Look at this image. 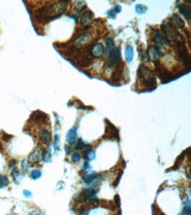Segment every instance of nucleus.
<instances>
[{
    "instance_id": "obj_1",
    "label": "nucleus",
    "mask_w": 191,
    "mask_h": 215,
    "mask_svg": "<svg viewBox=\"0 0 191 215\" xmlns=\"http://www.w3.org/2000/svg\"><path fill=\"white\" fill-rule=\"evenodd\" d=\"M66 1H59L50 4L48 7L39 9L35 13V20L39 23H45L49 20L61 16L67 8Z\"/></svg>"
},
{
    "instance_id": "obj_2",
    "label": "nucleus",
    "mask_w": 191,
    "mask_h": 215,
    "mask_svg": "<svg viewBox=\"0 0 191 215\" xmlns=\"http://www.w3.org/2000/svg\"><path fill=\"white\" fill-rule=\"evenodd\" d=\"M137 78L146 87H152L156 85V78L154 72L144 64H141L137 70Z\"/></svg>"
},
{
    "instance_id": "obj_3",
    "label": "nucleus",
    "mask_w": 191,
    "mask_h": 215,
    "mask_svg": "<svg viewBox=\"0 0 191 215\" xmlns=\"http://www.w3.org/2000/svg\"><path fill=\"white\" fill-rule=\"evenodd\" d=\"M162 30L164 31V33L166 34L167 37L169 38L173 41H177L178 38L180 37L179 33L177 32L176 28L173 26L170 23H164L162 25Z\"/></svg>"
},
{
    "instance_id": "obj_4",
    "label": "nucleus",
    "mask_w": 191,
    "mask_h": 215,
    "mask_svg": "<svg viewBox=\"0 0 191 215\" xmlns=\"http://www.w3.org/2000/svg\"><path fill=\"white\" fill-rule=\"evenodd\" d=\"M121 58V50L118 48H114L109 51V58L108 60V64L109 67H113L115 64L119 61Z\"/></svg>"
},
{
    "instance_id": "obj_5",
    "label": "nucleus",
    "mask_w": 191,
    "mask_h": 215,
    "mask_svg": "<svg viewBox=\"0 0 191 215\" xmlns=\"http://www.w3.org/2000/svg\"><path fill=\"white\" fill-rule=\"evenodd\" d=\"M93 39V35L91 33H86L83 34L81 35H79L78 37H77L74 41V45L77 47H81L88 42H90Z\"/></svg>"
},
{
    "instance_id": "obj_6",
    "label": "nucleus",
    "mask_w": 191,
    "mask_h": 215,
    "mask_svg": "<svg viewBox=\"0 0 191 215\" xmlns=\"http://www.w3.org/2000/svg\"><path fill=\"white\" fill-rule=\"evenodd\" d=\"M178 54L180 56V58L182 59V61H184L186 63V64H189L190 58H189V55H188V50L187 48L184 44V42H178Z\"/></svg>"
},
{
    "instance_id": "obj_7",
    "label": "nucleus",
    "mask_w": 191,
    "mask_h": 215,
    "mask_svg": "<svg viewBox=\"0 0 191 215\" xmlns=\"http://www.w3.org/2000/svg\"><path fill=\"white\" fill-rule=\"evenodd\" d=\"M42 156H43V151L41 148L37 147L30 154L29 161L32 162V163H38L39 161L42 159Z\"/></svg>"
},
{
    "instance_id": "obj_8",
    "label": "nucleus",
    "mask_w": 191,
    "mask_h": 215,
    "mask_svg": "<svg viewBox=\"0 0 191 215\" xmlns=\"http://www.w3.org/2000/svg\"><path fill=\"white\" fill-rule=\"evenodd\" d=\"M157 72H158V75H159V78H160L163 82H168L172 79V76L171 74L167 71L165 70L163 67H159L157 65Z\"/></svg>"
},
{
    "instance_id": "obj_9",
    "label": "nucleus",
    "mask_w": 191,
    "mask_h": 215,
    "mask_svg": "<svg viewBox=\"0 0 191 215\" xmlns=\"http://www.w3.org/2000/svg\"><path fill=\"white\" fill-rule=\"evenodd\" d=\"M104 53V46L101 43H96L91 50V54L93 55V57H94L96 58H100Z\"/></svg>"
},
{
    "instance_id": "obj_10",
    "label": "nucleus",
    "mask_w": 191,
    "mask_h": 215,
    "mask_svg": "<svg viewBox=\"0 0 191 215\" xmlns=\"http://www.w3.org/2000/svg\"><path fill=\"white\" fill-rule=\"evenodd\" d=\"M147 55L149 56V58L152 59L153 61H156L159 58L161 53H160V50L158 47L155 46H150L148 48V52Z\"/></svg>"
},
{
    "instance_id": "obj_11",
    "label": "nucleus",
    "mask_w": 191,
    "mask_h": 215,
    "mask_svg": "<svg viewBox=\"0 0 191 215\" xmlns=\"http://www.w3.org/2000/svg\"><path fill=\"white\" fill-rule=\"evenodd\" d=\"M39 138L44 145H49L51 141V134L48 130H41L39 133Z\"/></svg>"
},
{
    "instance_id": "obj_12",
    "label": "nucleus",
    "mask_w": 191,
    "mask_h": 215,
    "mask_svg": "<svg viewBox=\"0 0 191 215\" xmlns=\"http://www.w3.org/2000/svg\"><path fill=\"white\" fill-rule=\"evenodd\" d=\"M171 20H172L173 26L174 27H177V28H180V29H182L184 28L185 27V22L184 20H182L177 13H173L171 17Z\"/></svg>"
},
{
    "instance_id": "obj_13",
    "label": "nucleus",
    "mask_w": 191,
    "mask_h": 215,
    "mask_svg": "<svg viewBox=\"0 0 191 215\" xmlns=\"http://www.w3.org/2000/svg\"><path fill=\"white\" fill-rule=\"evenodd\" d=\"M93 20V13L90 11H87L84 13L80 18V24L81 26H88Z\"/></svg>"
},
{
    "instance_id": "obj_14",
    "label": "nucleus",
    "mask_w": 191,
    "mask_h": 215,
    "mask_svg": "<svg viewBox=\"0 0 191 215\" xmlns=\"http://www.w3.org/2000/svg\"><path fill=\"white\" fill-rule=\"evenodd\" d=\"M180 13L187 19V20H190L191 18V11L190 8L189 6H187L185 4H178L177 5Z\"/></svg>"
},
{
    "instance_id": "obj_15",
    "label": "nucleus",
    "mask_w": 191,
    "mask_h": 215,
    "mask_svg": "<svg viewBox=\"0 0 191 215\" xmlns=\"http://www.w3.org/2000/svg\"><path fill=\"white\" fill-rule=\"evenodd\" d=\"M153 41H154L155 44L158 46V48L168 44L167 40L166 39V38H165L161 34H159V33H156V35H155V36H154V38H153Z\"/></svg>"
},
{
    "instance_id": "obj_16",
    "label": "nucleus",
    "mask_w": 191,
    "mask_h": 215,
    "mask_svg": "<svg viewBox=\"0 0 191 215\" xmlns=\"http://www.w3.org/2000/svg\"><path fill=\"white\" fill-rule=\"evenodd\" d=\"M99 176H98V174L96 172H88L82 176V180L86 183H90L93 181L96 180Z\"/></svg>"
},
{
    "instance_id": "obj_17",
    "label": "nucleus",
    "mask_w": 191,
    "mask_h": 215,
    "mask_svg": "<svg viewBox=\"0 0 191 215\" xmlns=\"http://www.w3.org/2000/svg\"><path fill=\"white\" fill-rule=\"evenodd\" d=\"M77 138V132L75 128L71 129L67 134H66V141L70 144V145H73L75 143Z\"/></svg>"
},
{
    "instance_id": "obj_18",
    "label": "nucleus",
    "mask_w": 191,
    "mask_h": 215,
    "mask_svg": "<svg viewBox=\"0 0 191 215\" xmlns=\"http://www.w3.org/2000/svg\"><path fill=\"white\" fill-rule=\"evenodd\" d=\"M92 64V59L86 56H82L80 58L77 60V64L78 66L80 67H83V68H86L88 67L90 64Z\"/></svg>"
},
{
    "instance_id": "obj_19",
    "label": "nucleus",
    "mask_w": 191,
    "mask_h": 215,
    "mask_svg": "<svg viewBox=\"0 0 191 215\" xmlns=\"http://www.w3.org/2000/svg\"><path fill=\"white\" fill-rule=\"evenodd\" d=\"M133 48H132V46L129 45V46H127V48H126V50H125V58H126V60H127L128 62H131L132 59H133Z\"/></svg>"
},
{
    "instance_id": "obj_20",
    "label": "nucleus",
    "mask_w": 191,
    "mask_h": 215,
    "mask_svg": "<svg viewBox=\"0 0 191 215\" xmlns=\"http://www.w3.org/2000/svg\"><path fill=\"white\" fill-rule=\"evenodd\" d=\"M86 147H89V146L86 145V144H85V143L83 142V140L80 139V138L77 140L76 146H75V149H76V150H83V149H85V148H86Z\"/></svg>"
},
{
    "instance_id": "obj_21",
    "label": "nucleus",
    "mask_w": 191,
    "mask_h": 215,
    "mask_svg": "<svg viewBox=\"0 0 191 215\" xmlns=\"http://www.w3.org/2000/svg\"><path fill=\"white\" fill-rule=\"evenodd\" d=\"M9 184V180L6 176L0 175V188H4Z\"/></svg>"
},
{
    "instance_id": "obj_22",
    "label": "nucleus",
    "mask_w": 191,
    "mask_h": 215,
    "mask_svg": "<svg viewBox=\"0 0 191 215\" xmlns=\"http://www.w3.org/2000/svg\"><path fill=\"white\" fill-rule=\"evenodd\" d=\"M28 169H29V165H28V162L27 160H23L22 163H21V170H22V173L23 174H27L28 172Z\"/></svg>"
},
{
    "instance_id": "obj_23",
    "label": "nucleus",
    "mask_w": 191,
    "mask_h": 215,
    "mask_svg": "<svg viewBox=\"0 0 191 215\" xmlns=\"http://www.w3.org/2000/svg\"><path fill=\"white\" fill-rule=\"evenodd\" d=\"M105 42H106V46H107V50H108V52H109L112 49H114V41H113V39L108 38V39H106Z\"/></svg>"
},
{
    "instance_id": "obj_24",
    "label": "nucleus",
    "mask_w": 191,
    "mask_h": 215,
    "mask_svg": "<svg viewBox=\"0 0 191 215\" xmlns=\"http://www.w3.org/2000/svg\"><path fill=\"white\" fill-rule=\"evenodd\" d=\"M147 11V7L143 5V4H137L136 6V12L139 14H142V13H145V12Z\"/></svg>"
},
{
    "instance_id": "obj_25",
    "label": "nucleus",
    "mask_w": 191,
    "mask_h": 215,
    "mask_svg": "<svg viewBox=\"0 0 191 215\" xmlns=\"http://www.w3.org/2000/svg\"><path fill=\"white\" fill-rule=\"evenodd\" d=\"M95 158V152L93 151V150H90V151H87L86 154V160H92Z\"/></svg>"
},
{
    "instance_id": "obj_26",
    "label": "nucleus",
    "mask_w": 191,
    "mask_h": 215,
    "mask_svg": "<svg viewBox=\"0 0 191 215\" xmlns=\"http://www.w3.org/2000/svg\"><path fill=\"white\" fill-rule=\"evenodd\" d=\"M41 176V172L40 170H34V171L31 172V178L34 179V180L39 179Z\"/></svg>"
},
{
    "instance_id": "obj_27",
    "label": "nucleus",
    "mask_w": 191,
    "mask_h": 215,
    "mask_svg": "<svg viewBox=\"0 0 191 215\" xmlns=\"http://www.w3.org/2000/svg\"><path fill=\"white\" fill-rule=\"evenodd\" d=\"M55 150L57 153L60 151V139H59L58 135L55 136Z\"/></svg>"
},
{
    "instance_id": "obj_28",
    "label": "nucleus",
    "mask_w": 191,
    "mask_h": 215,
    "mask_svg": "<svg viewBox=\"0 0 191 215\" xmlns=\"http://www.w3.org/2000/svg\"><path fill=\"white\" fill-rule=\"evenodd\" d=\"M42 159L44 160V161H45V162H49V161L51 160V155H50L49 152H48V151L44 152V153H43V156H42Z\"/></svg>"
},
{
    "instance_id": "obj_29",
    "label": "nucleus",
    "mask_w": 191,
    "mask_h": 215,
    "mask_svg": "<svg viewBox=\"0 0 191 215\" xmlns=\"http://www.w3.org/2000/svg\"><path fill=\"white\" fill-rule=\"evenodd\" d=\"M12 176H13V178L14 179V181L17 180V178H18L19 176V172L17 168H13V171H12Z\"/></svg>"
},
{
    "instance_id": "obj_30",
    "label": "nucleus",
    "mask_w": 191,
    "mask_h": 215,
    "mask_svg": "<svg viewBox=\"0 0 191 215\" xmlns=\"http://www.w3.org/2000/svg\"><path fill=\"white\" fill-rule=\"evenodd\" d=\"M80 159H81V156H80V154H77V153L73 154H72V160L74 163L78 162V161L80 160Z\"/></svg>"
},
{
    "instance_id": "obj_31",
    "label": "nucleus",
    "mask_w": 191,
    "mask_h": 215,
    "mask_svg": "<svg viewBox=\"0 0 191 215\" xmlns=\"http://www.w3.org/2000/svg\"><path fill=\"white\" fill-rule=\"evenodd\" d=\"M182 215H191L190 205H186L182 210Z\"/></svg>"
},
{
    "instance_id": "obj_32",
    "label": "nucleus",
    "mask_w": 191,
    "mask_h": 215,
    "mask_svg": "<svg viewBox=\"0 0 191 215\" xmlns=\"http://www.w3.org/2000/svg\"><path fill=\"white\" fill-rule=\"evenodd\" d=\"M108 16L111 18V19H115V15H116V13H115V12L112 9V10H110V11H108Z\"/></svg>"
},
{
    "instance_id": "obj_33",
    "label": "nucleus",
    "mask_w": 191,
    "mask_h": 215,
    "mask_svg": "<svg viewBox=\"0 0 191 215\" xmlns=\"http://www.w3.org/2000/svg\"><path fill=\"white\" fill-rule=\"evenodd\" d=\"M122 172H120V174H119V176L117 177V179L115 180V182H114V186H116V185H118V183L120 182V180H121V178H122Z\"/></svg>"
},
{
    "instance_id": "obj_34",
    "label": "nucleus",
    "mask_w": 191,
    "mask_h": 215,
    "mask_svg": "<svg viewBox=\"0 0 191 215\" xmlns=\"http://www.w3.org/2000/svg\"><path fill=\"white\" fill-rule=\"evenodd\" d=\"M23 194H24V196H25L26 197H32V193H31L29 191H27V190H25V191H23Z\"/></svg>"
},
{
    "instance_id": "obj_35",
    "label": "nucleus",
    "mask_w": 191,
    "mask_h": 215,
    "mask_svg": "<svg viewBox=\"0 0 191 215\" xmlns=\"http://www.w3.org/2000/svg\"><path fill=\"white\" fill-rule=\"evenodd\" d=\"M115 203H116V205H117V206H118V207H120V205H121V202H120V197H119L118 195L115 196Z\"/></svg>"
},
{
    "instance_id": "obj_36",
    "label": "nucleus",
    "mask_w": 191,
    "mask_h": 215,
    "mask_svg": "<svg viewBox=\"0 0 191 215\" xmlns=\"http://www.w3.org/2000/svg\"><path fill=\"white\" fill-rule=\"evenodd\" d=\"M83 168L85 169H87V168H90V164L88 163V161L86 160L85 163H84V166H83Z\"/></svg>"
},
{
    "instance_id": "obj_37",
    "label": "nucleus",
    "mask_w": 191,
    "mask_h": 215,
    "mask_svg": "<svg viewBox=\"0 0 191 215\" xmlns=\"http://www.w3.org/2000/svg\"><path fill=\"white\" fill-rule=\"evenodd\" d=\"M121 10H122V8H121V6H119V5H117L116 7L115 8V13H120L121 12Z\"/></svg>"
},
{
    "instance_id": "obj_38",
    "label": "nucleus",
    "mask_w": 191,
    "mask_h": 215,
    "mask_svg": "<svg viewBox=\"0 0 191 215\" xmlns=\"http://www.w3.org/2000/svg\"><path fill=\"white\" fill-rule=\"evenodd\" d=\"M29 215H41L40 214H39L38 212H36V211H35V212H32L31 214Z\"/></svg>"
},
{
    "instance_id": "obj_39",
    "label": "nucleus",
    "mask_w": 191,
    "mask_h": 215,
    "mask_svg": "<svg viewBox=\"0 0 191 215\" xmlns=\"http://www.w3.org/2000/svg\"><path fill=\"white\" fill-rule=\"evenodd\" d=\"M118 215H122V212H121V210H119V212H118Z\"/></svg>"
}]
</instances>
